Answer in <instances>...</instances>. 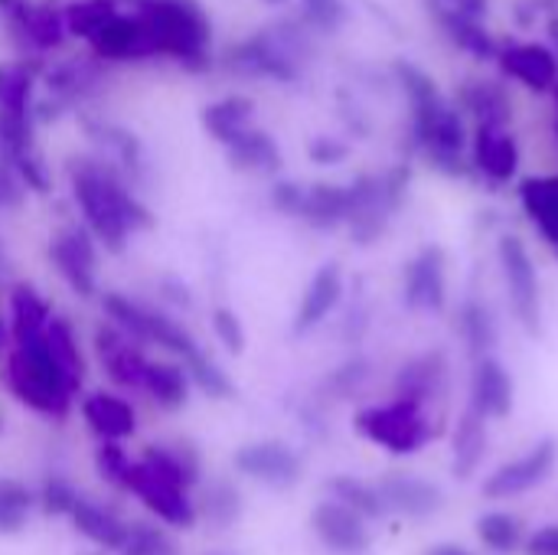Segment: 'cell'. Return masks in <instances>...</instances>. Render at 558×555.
<instances>
[{"mask_svg": "<svg viewBox=\"0 0 558 555\" xmlns=\"http://www.w3.org/2000/svg\"><path fill=\"white\" fill-rule=\"evenodd\" d=\"M75 206L85 219V229L95 242H101L111 255H121L128 236L137 229H150V209L134 196L124 173L98 157H69L65 164Z\"/></svg>", "mask_w": 558, "mask_h": 555, "instance_id": "obj_1", "label": "cell"}, {"mask_svg": "<svg viewBox=\"0 0 558 555\" xmlns=\"http://www.w3.org/2000/svg\"><path fill=\"white\" fill-rule=\"evenodd\" d=\"M147 23L157 56L203 72L213 62V23L199 0H128Z\"/></svg>", "mask_w": 558, "mask_h": 555, "instance_id": "obj_2", "label": "cell"}, {"mask_svg": "<svg viewBox=\"0 0 558 555\" xmlns=\"http://www.w3.org/2000/svg\"><path fill=\"white\" fill-rule=\"evenodd\" d=\"M311 56V43L298 26H265L226 49V69L248 79H275L294 82Z\"/></svg>", "mask_w": 558, "mask_h": 555, "instance_id": "obj_3", "label": "cell"}, {"mask_svg": "<svg viewBox=\"0 0 558 555\" xmlns=\"http://www.w3.org/2000/svg\"><path fill=\"white\" fill-rule=\"evenodd\" d=\"M7 386L16 396V402L49 419H65L72 409V396H75L62 370L46 353L43 340L36 347L13 350L7 357Z\"/></svg>", "mask_w": 558, "mask_h": 555, "instance_id": "obj_4", "label": "cell"}, {"mask_svg": "<svg viewBox=\"0 0 558 555\" xmlns=\"http://www.w3.org/2000/svg\"><path fill=\"white\" fill-rule=\"evenodd\" d=\"M356 429H360V435H366L369 442H376L396 455L418 451V445L428 438V429L412 399H399L392 406H383V409L376 406V409L360 412Z\"/></svg>", "mask_w": 558, "mask_h": 555, "instance_id": "obj_5", "label": "cell"}, {"mask_svg": "<svg viewBox=\"0 0 558 555\" xmlns=\"http://www.w3.org/2000/svg\"><path fill=\"white\" fill-rule=\"evenodd\" d=\"M49 262L56 265V272L62 275V281L82 294L92 298L95 294V265H98V249L88 229L82 226H65L62 232H56L49 239Z\"/></svg>", "mask_w": 558, "mask_h": 555, "instance_id": "obj_6", "label": "cell"}, {"mask_svg": "<svg viewBox=\"0 0 558 555\" xmlns=\"http://www.w3.org/2000/svg\"><path fill=\"white\" fill-rule=\"evenodd\" d=\"M128 494H134L157 520H163L167 527H180V530H190L196 523V504L190 500L186 491L160 481L154 471H147L141 461L131 464V474H128Z\"/></svg>", "mask_w": 558, "mask_h": 555, "instance_id": "obj_7", "label": "cell"}, {"mask_svg": "<svg viewBox=\"0 0 558 555\" xmlns=\"http://www.w3.org/2000/svg\"><path fill=\"white\" fill-rule=\"evenodd\" d=\"M0 16L7 20V29L16 43L29 49H56L65 36L62 10H52L49 3H29V0H0Z\"/></svg>", "mask_w": 558, "mask_h": 555, "instance_id": "obj_8", "label": "cell"}, {"mask_svg": "<svg viewBox=\"0 0 558 555\" xmlns=\"http://www.w3.org/2000/svg\"><path fill=\"white\" fill-rule=\"evenodd\" d=\"M88 46L105 62H141L157 56L150 29L134 10H118V16L101 33H95Z\"/></svg>", "mask_w": 558, "mask_h": 555, "instance_id": "obj_9", "label": "cell"}, {"mask_svg": "<svg viewBox=\"0 0 558 555\" xmlns=\"http://www.w3.org/2000/svg\"><path fill=\"white\" fill-rule=\"evenodd\" d=\"M504 75L517 79L530 92H553L558 85V59L546 43L536 39H510L497 56Z\"/></svg>", "mask_w": 558, "mask_h": 555, "instance_id": "obj_10", "label": "cell"}, {"mask_svg": "<svg viewBox=\"0 0 558 555\" xmlns=\"http://www.w3.org/2000/svg\"><path fill=\"white\" fill-rule=\"evenodd\" d=\"M235 471L275 491H284L301 481V458L284 442H255L235 451Z\"/></svg>", "mask_w": 558, "mask_h": 555, "instance_id": "obj_11", "label": "cell"}, {"mask_svg": "<svg viewBox=\"0 0 558 555\" xmlns=\"http://www.w3.org/2000/svg\"><path fill=\"white\" fill-rule=\"evenodd\" d=\"M500 262H504L513 311L520 314L526 330H536V324H539V281H536V268H533L526 245L517 236H507L500 242Z\"/></svg>", "mask_w": 558, "mask_h": 555, "instance_id": "obj_12", "label": "cell"}, {"mask_svg": "<svg viewBox=\"0 0 558 555\" xmlns=\"http://www.w3.org/2000/svg\"><path fill=\"white\" fill-rule=\"evenodd\" d=\"M95 350L105 363V373L121 389H141L147 373V357L141 353V343H134L128 334H121L114 324H101L95 330Z\"/></svg>", "mask_w": 558, "mask_h": 555, "instance_id": "obj_13", "label": "cell"}, {"mask_svg": "<svg viewBox=\"0 0 558 555\" xmlns=\"http://www.w3.org/2000/svg\"><path fill=\"white\" fill-rule=\"evenodd\" d=\"M311 527H314L317 540L324 546H330L333 553H363L369 546L366 520L360 514H353L350 507L337 504V500H324L314 510Z\"/></svg>", "mask_w": 558, "mask_h": 555, "instance_id": "obj_14", "label": "cell"}, {"mask_svg": "<svg viewBox=\"0 0 558 555\" xmlns=\"http://www.w3.org/2000/svg\"><path fill=\"white\" fill-rule=\"evenodd\" d=\"M428 10L435 13V23L445 29V36L458 49H464L468 56H474V59H497L500 56V43L494 39V33L484 26L481 16L464 13L458 7H448L441 0H428Z\"/></svg>", "mask_w": 558, "mask_h": 555, "instance_id": "obj_15", "label": "cell"}, {"mask_svg": "<svg viewBox=\"0 0 558 555\" xmlns=\"http://www.w3.org/2000/svg\"><path fill=\"white\" fill-rule=\"evenodd\" d=\"M553 464H556V442H543L530 455H523L520 461L500 468L484 484V494L487 497H513V494H523V491L536 487L539 481H546V474L553 471Z\"/></svg>", "mask_w": 558, "mask_h": 555, "instance_id": "obj_16", "label": "cell"}, {"mask_svg": "<svg viewBox=\"0 0 558 555\" xmlns=\"http://www.w3.org/2000/svg\"><path fill=\"white\" fill-rule=\"evenodd\" d=\"M52 321V307L33 285H13L10 288V340L16 350L36 347Z\"/></svg>", "mask_w": 558, "mask_h": 555, "instance_id": "obj_17", "label": "cell"}, {"mask_svg": "<svg viewBox=\"0 0 558 555\" xmlns=\"http://www.w3.org/2000/svg\"><path fill=\"white\" fill-rule=\"evenodd\" d=\"M82 419L101 442H121L137 432V415L131 402L111 396V393H92L82 402Z\"/></svg>", "mask_w": 558, "mask_h": 555, "instance_id": "obj_18", "label": "cell"}, {"mask_svg": "<svg viewBox=\"0 0 558 555\" xmlns=\"http://www.w3.org/2000/svg\"><path fill=\"white\" fill-rule=\"evenodd\" d=\"M141 464L154 471L160 481L190 491L199 481V455L190 442H173V445H147L141 455Z\"/></svg>", "mask_w": 558, "mask_h": 555, "instance_id": "obj_19", "label": "cell"}, {"mask_svg": "<svg viewBox=\"0 0 558 555\" xmlns=\"http://www.w3.org/2000/svg\"><path fill=\"white\" fill-rule=\"evenodd\" d=\"M405 301L409 307H432L445 304V255L438 249H425L405 272Z\"/></svg>", "mask_w": 558, "mask_h": 555, "instance_id": "obj_20", "label": "cell"}, {"mask_svg": "<svg viewBox=\"0 0 558 555\" xmlns=\"http://www.w3.org/2000/svg\"><path fill=\"white\" fill-rule=\"evenodd\" d=\"M340 294H343V275H340V268L337 265H324L311 278V285H307V291L301 298V307H298V317H294V334L314 330L337 307Z\"/></svg>", "mask_w": 558, "mask_h": 555, "instance_id": "obj_21", "label": "cell"}, {"mask_svg": "<svg viewBox=\"0 0 558 555\" xmlns=\"http://www.w3.org/2000/svg\"><path fill=\"white\" fill-rule=\"evenodd\" d=\"M513 406V383L507 370L484 357L474 370V415L481 419H504Z\"/></svg>", "mask_w": 558, "mask_h": 555, "instance_id": "obj_22", "label": "cell"}, {"mask_svg": "<svg viewBox=\"0 0 558 555\" xmlns=\"http://www.w3.org/2000/svg\"><path fill=\"white\" fill-rule=\"evenodd\" d=\"M72 523L85 540H92L101 550H114V553L124 546L128 530H131V523H124L114 510H108L88 497H78V504L72 510Z\"/></svg>", "mask_w": 558, "mask_h": 555, "instance_id": "obj_23", "label": "cell"}, {"mask_svg": "<svg viewBox=\"0 0 558 555\" xmlns=\"http://www.w3.org/2000/svg\"><path fill=\"white\" fill-rule=\"evenodd\" d=\"M203 128L213 141H219L222 147H229L242 131L252 128V118H255V101L245 98V95H226L213 105L203 108Z\"/></svg>", "mask_w": 558, "mask_h": 555, "instance_id": "obj_24", "label": "cell"}, {"mask_svg": "<svg viewBox=\"0 0 558 555\" xmlns=\"http://www.w3.org/2000/svg\"><path fill=\"white\" fill-rule=\"evenodd\" d=\"M226 154H229V164L235 167V170H245V173H278L281 170V150H278V144H275V137L268 134V131H262V128H248V131H242L229 147H226Z\"/></svg>", "mask_w": 558, "mask_h": 555, "instance_id": "obj_25", "label": "cell"}, {"mask_svg": "<svg viewBox=\"0 0 558 555\" xmlns=\"http://www.w3.org/2000/svg\"><path fill=\"white\" fill-rule=\"evenodd\" d=\"M474 160L494 180H510L520 164V147L507 128H477L474 134Z\"/></svg>", "mask_w": 558, "mask_h": 555, "instance_id": "obj_26", "label": "cell"}, {"mask_svg": "<svg viewBox=\"0 0 558 555\" xmlns=\"http://www.w3.org/2000/svg\"><path fill=\"white\" fill-rule=\"evenodd\" d=\"M82 124H85V134H88L98 147H105L114 160H121L124 180L144 173V147H141V141H137L128 128H121V124H114V121H98V118H85Z\"/></svg>", "mask_w": 558, "mask_h": 555, "instance_id": "obj_27", "label": "cell"}, {"mask_svg": "<svg viewBox=\"0 0 558 555\" xmlns=\"http://www.w3.org/2000/svg\"><path fill=\"white\" fill-rule=\"evenodd\" d=\"M43 347L52 357V363L62 370L72 393H78L82 383H85V360H82V350H78V337H75V330H72V324L65 317L52 314V321H49V327L43 334Z\"/></svg>", "mask_w": 558, "mask_h": 555, "instance_id": "obj_28", "label": "cell"}, {"mask_svg": "<svg viewBox=\"0 0 558 555\" xmlns=\"http://www.w3.org/2000/svg\"><path fill=\"white\" fill-rule=\"evenodd\" d=\"M376 491L383 497V507L399 510L405 517H428V514H435L441 507L438 487H432L425 481H415V478H392V481L379 484Z\"/></svg>", "mask_w": 558, "mask_h": 555, "instance_id": "obj_29", "label": "cell"}, {"mask_svg": "<svg viewBox=\"0 0 558 555\" xmlns=\"http://www.w3.org/2000/svg\"><path fill=\"white\" fill-rule=\"evenodd\" d=\"M43 65L36 59L0 62V111H33V88Z\"/></svg>", "mask_w": 558, "mask_h": 555, "instance_id": "obj_30", "label": "cell"}, {"mask_svg": "<svg viewBox=\"0 0 558 555\" xmlns=\"http://www.w3.org/2000/svg\"><path fill=\"white\" fill-rule=\"evenodd\" d=\"M347 213H350V190L347 186L314 183L304 193L301 219H307L314 229H333V226L347 222Z\"/></svg>", "mask_w": 558, "mask_h": 555, "instance_id": "obj_31", "label": "cell"}, {"mask_svg": "<svg viewBox=\"0 0 558 555\" xmlns=\"http://www.w3.org/2000/svg\"><path fill=\"white\" fill-rule=\"evenodd\" d=\"M461 105L477 118L481 128H507L510 121V101L507 95L484 79H474L461 88Z\"/></svg>", "mask_w": 558, "mask_h": 555, "instance_id": "obj_32", "label": "cell"}, {"mask_svg": "<svg viewBox=\"0 0 558 555\" xmlns=\"http://www.w3.org/2000/svg\"><path fill=\"white\" fill-rule=\"evenodd\" d=\"M160 409H183L190 399V376L177 363H147L144 386Z\"/></svg>", "mask_w": 558, "mask_h": 555, "instance_id": "obj_33", "label": "cell"}, {"mask_svg": "<svg viewBox=\"0 0 558 555\" xmlns=\"http://www.w3.org/2000/svg\"><path fill=\"white\" fill-rule=\"evenodd\" d=\"M144 343H157V347L170 350L173 357H180L183 363H190L193 357L203 353L199 343L193 340V334H190L183 324H177L173 317H167V314H160V311H154V307H147Z\"/></svg>", "mask_w": 558, "mask_h": 555, "instance_id": "obj_34", "label": "cell"}, {"mask_svg": "<svg viewBox=\"0 0 558 555\" xmlns=\"http://www.w3.org/2000/svg\"><path fill=\"white\" fill-rule=\"evenodd\" d=\"M121 3L118 0H75L62 10L65 20V33L78 36V39H92L95 33H101L114 16H118Z\"/></svg>", "mask_w": 558, "mask_h": 555, "instance_id": "obj_35", "label": "cell"}, {"mask_svg": "<svg viewBox=\"0 0 558 555\" xmlns=\"http://www.w3.org/2000/svg\"><path fill=\"white\" fill-rule=\"evenodd\" d=\"M523 206L533 222L558 242V177H539L523 183Z\"/></svg>", "mask_w": 558, "mask_h": 555, "instance_id": "obj_36", "label": "cell"}, {"mask_svg": "<svg viewBox=\"0 0 558 555\" xmlns=\"http://www.w3.org/2000/svg\"><path fill=\"white\" fill-rule=\"evenodd\" d=\"M33 111H0V157L16 160L36 150Z\"/></svg>", "mask_w": 558, "mask_h": 555, "instance_id": "obj_37", "label": "cell"}, {"mask_svg": "<svg viewBox=\"0 0 558 555\" xmlns=\"http://www.w3.org/2000/svg\"><path fill=\"white\" fill-rule=\"evenodd\" d=\"M196 514H203L213 527H232L242 517V494L229 484V481H213L203 491V500L196 507Z\"/></svg>", "mask_w": 558, "mask_h": 555, "instance_id": "obj_38", "label": "cell"}, {"mask_svg": "<svg viewBox=\"0 0 558 555\" xmlns=\"http://www.w3.org/2000/svg\"><path fill=\"white\" fill-rule=\"evenodd\" d=\"M33 504L36 497L29 494L26 484L13 478H0V536H16L26 527Z\"/></svg>", "mask_w": 558, "mask_h": 555, "instance_id": "obj_39", "label": "cell"}, {"mask_svg": "<svg viewBox=\"0 0 558 555\" xmlns=\"http://www.w3.org/2000/svg\"><path fill=\"white\" fill-rule=\"evenodd\" d=\"M327 487H330V494H333L337 504L350 507V510L360 514L363 520L379 517V514L386 510L379 491H376V487H366V484H360V481H353V478H333Z\"/></svg>", "mask_w": 558, "mask_h": 555, "instance_id": "obj_40", "label": "cell"}, {"mask_svg": "<svg viewBox=\"0 0 558 555\" xmlns=\"http://www.w3.org/2000/svg\"><path fill=\"white\" fill-rule=\"evenodd\" d=\"M484 445H487V435H484L481 415H468L454 438V471L461 478H468L477 468V461L484 458Z\"/></svg>", "mask_w": 558, "mask_h": 555, "instance_id": "obj_41", "label": "cell"}, {"mask_svg": "<svg viewBox=\"0 0 558 555\" xmlns=\"http://www.w3.org/2000/svg\"><path fill=\"white\" fill-rule=\"evenodd\" d=\"M183 370H186V376L196 383L199 393H206V396H213V399H232V396H235V386H232V379L226 376V370H222L219 363H213L206 353H199V357H193L190 363H183Z\"/></svg>", "mask_w": 558, "mask_h": 555, "instance_id": "obj_42", "label": "cell"}, {"mask_svg": "<svg viewBox=\"0 0 558 555\" xmlns=\"http://www.w3.org/2000/svg\"><path fill=\"white\" fill-rule=\"evenodd\" d=\"M118 555H177V543L150 523H131L124 546L118 550Z\"/></svg>", "mask_w": 558, "mask_h": 555, "instance_id": "obj_43", "label": "cell"}, {"mask_svg": "<svg viewBox=\"0 0 558 555\" xmlns=\"http://www.w3.org/2000/svg\"><path fill=\"white\" fill-rule=\"evenodd\" d=\"M477 533H481L484 546H490V550H497V553H507V550H513V546L520 543L523 527H520V520L510 517V514H487V517H481Z\"/></svg>", "mask_w": 558, "mask_h": 555, "instance_id": "obj_44", "label": "cell"}, {"mask_svg": "<svg viewBox=\"0 0 558 555\" xmlns=\"http://www.w3.org/2000/svg\"><path fill=\"white\" fill-rule=\"evenodd\" d=\"M131 458L124 455V448L118 442H101L98 451H95V471L101 474L105 484L124 491L128 487V474H131Z\"/></svg>", "mask_w": 558, "mask_h": 555, "instance_id": "obj_45", "label": "cell"}, {"mask_svg": "<svg viewBox=\"0 0 558 555\" xmlns=\"http://www.w3.org/2000/svg\"><path fill=\"white\" fill-rule=\"evenodd\" d=\"M39 510L46 517H72L75 504H78V491L65 481V478H46L43 487H39V497H36Z\"/></svg>", "mask_w": 558, "mask_h": 555, "instance_id": "obj_46", "label": "cell"}, {"mask_svg": "<svg viewBox=\"0 0 558 555\" xmlns=\"http://www.w3.org/2000/svg\"><path fill=\"white\" fill-rule=\"evenodd\" d=\"M301 16L317 33H337L347 23V0H298Z\"/></svg>", "mask_w": 558, "mask_h": 555, "instance_id": "obj_47", "label": "cell"}, {"mask_svg": "<svg viewBox=\"0 0 558 555\" xmlns=\"http://www.w3.org/2000/svg\"><path fill=\"white\" fill-rule=\"evenodd\" d=\"M461 327L471 340V347L481 353L494 343V324H490V314L481 307V304H468L464 307V317H461Z\"/></svg>", "mask_w": 558, "mask_h": 555, "instance_id": "obj_48", "label": "cell"}, {"mask_svg": "<svg viewBox=\"0 0 558 555\" xmlns=\"http://www.w3.org/2000/svg\"><path fill=\"white\" fill-rule=\"evenodd\" d=\"M213 330H216L219 343H222L229 353H242V350H245V330H242V321L235 317V311L216 307V311H213Z\"/></svg>", "mask_w": 558, "mask_h": 555, "instance_id": "obj_49", "label": "cell"}, {"mask_svg": "<svg viewBox=\"0 0 558 555\" xmlns=\"http://www.w3.org/2000/svg\"><path fill=\"white\" fill-rule=\"evenodd\" d=\"M13 164V170L20 173V180H23V186L26 190H33V193H49V173H46V164H43V157L33 150V154H26V157H16V160H10Z\"/></svg>", "mask_w": 558, "mask_h": 555, "instance_id": "obj_50", "label": "cell"}, {"mask_svg": "<svg viewBox=\"0 0 558 555\" xmlns=\"http://www.w3.org/2000/svg\"><path fill=\"white\" fill-rule=\"evenodd\" d=\"M23 200H26V186H23L20 173L13 170V164H10V160H3V157H0V213H7V209H20V206H23Z\"/></svg>", "mask_w": 558, "mask_h": 555, "instance_id": "obj_51", "label": "cell"}, {"mask_svg": "<svg viewBox=\"0 0 558 555\" xmlns=\"http://www.w3.org/2000/svg\"><path fill=\"white\" fill-rule=\"evenodd\" d=\"M304 186L301 183H294V180H281V183H275V190H271V203H275V209L278 213H284V216H301V206H304Z\"/></svg>", "mask_w": 558, "mask_h": 555, "instance_id": "obj_52", "label": "cell"}, {"mask_svg": "<svg viewBox=\"0 0 558 555\" xmlns=\"http://www.w3.org/2000/svg\"><path fill=\"white\" fill-rule=\"evenodd\" d=\"M307 154H311L314 164H340V160H347L350 150H347V144L337 141V137H314L311 147H307Z\"/></svg>", "mask_w": 558, "mask_h": 555, "instance_id": "obj_53", "label": "cell"}, {"mask_svg": "<svg viewBox=\"0 0 558 555\" xmlns=\"http://www.w3.org/2000/svg\"><path fill=\"white\" fill-rule=\"evenodd\" d=\"M530 555H558V527H546L530 540Z\"/></svg>", "mask_w": 558, "mask_h": 555, "instance_id": "obj_54", "label": "cell"}, {"mask_svg": "<svg viewBox=\"0 0 558 555\" xmlns=\"http://www.w3.org/2000/svg\"><path fill=\"white\" fill-rule=\"evenodd\" d=\"M441 3H448V7H458V10H464V13H474V16H484V10H487V0H441Z\"/></svg>", "mask_w": 558, "mask_h": 555, "instance_id": "obj_55", "label": "cell"}, {"mask_svg": "<svg viewBox=\"0 0 558 555\" xmlns=\"http://www.w3.org/2000/svg\"><path fill=\"white\" fill-rule=\"evenodd\" d=\"M167 288H170L167 294H170V298H173L177 304H190V294H186V285H173V281H167Z\"/></svg>", "mask_w": 558, "mask_h": 555, "instance_id": "obj_56", "label": "cell"}, {"mask_svg": "<svg viewBox=\"0 0 558 555\" xmlns=\"http://www.w3.org/2000/svg\"><path fill=\"white\" fill-rule=\"evenodd\" d=\"M428 555H471L468 550H461V546H438V550H432Z\"/></svg>", "mask_w": 558, "mask_h": 555, "instance_id": "obj_57", "label": "cell"}, {"mask_svg": "<svg viewBox=\"0 0 558 555\" xmlns=\"http://www.w3.org/2000/svg\"><path fill=\"white\" fill-rule=\"evenodd\" d=\"M262 3H271V7H278V3H288V0H262Z\"/></svg>", "mask_w": 558, "mask_h": 555, "instance_id": "obj_58", "label": "cell"}, {"mask_svg": "<svg viewBox=\"0 0 558 555\" xmlns=\"http://www.w3.org/2000/svg\"><path fill=\"white\" fill-rule=\"evenodd\" d=\"M0 432H3V419H0Z\"/></svg>", "mask_w": 558, "mask_h": 555, "instance_id": "obj_59", "label": "cell"}]
</instances>
